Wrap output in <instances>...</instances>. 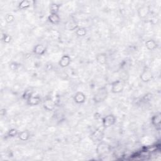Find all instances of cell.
I'll return each mask as SVG.
<instances>
[{"mask_svg": "<svg viewBox=\"0 0 161 161\" xmlns=\"http://www.w3.org/2000/svg\"><path fill=\"white\" fill-rule=\"evenodd\" d=\"M30 5L31 2L28 0H23V1H21L19 3L18 7L21 10H25L29 8L30 7Z\"/></svg>", "mask_w": 161, "mask_h": 161, "instance_id": "d6986e66", "label": "cell"}, {"mask_svg": "<svg viewBox=\"0 0 161 161\" xmlns=\"http://www.w3.org/2000/svg\"><path fill=\"white\" fill-rule=\"evenodd\" d=\"M71 62V58L69 55H64L59 60V66L62 68L68 67Z\"/></svg>", "mask_w": 161, "mask_h": 161, "instance_id": "30bf717a", "label": "cell"}, {"mask_svg": "<svg viewBox=\"0 0 161 161\" xmlns=\"http://www.w3.org/2000/svg\"><path fill=\"white\" fill-rule=\"evenodd\" d=\"M124 83L121 80H116L111 83V91L113 94H119L123 91L124 89Z\"/></svg>", "mask_w": 161, "mask_h": 161, "instance_id": "5b68a950", "label": "cell"}, {"mask_svg": "<svg viewBox=\"0 0 161 161\" xmlns=\"http://www.w3.org/2000/svg\"><path fill=\"white\" fill-rule=\"evenodd\" d=\"M44 108L48 111H52L55 109L56 103L50 98H47L43 102Z\"/></svg>", "mask_w": 161, "mask_h": 161, "instance_id": "52a82bcc", "label": "cell"}, {"mask_svg": "<svg viewBox=\"0 0 161 161\" xmlns=\"http://www.w3.org/2000/svg\"><path fill=\"white\" fill-rule=\"evenodd\" d=\"M108 96V91L106 86L100 88L96 93L94 94L92 100L93 102L98 104L105 102Z\"/></svg>", "mask_w": 161, "mask_h": 161, "instance_id": "6da1fadb", "label": "cell"}, {"mask_svg": "<svg viewBox=\"0 0 161 161\" xmlns=\"http://www.w3.org/2000/svg\"><path fill=\"white\" fill-rule=\"evenodd\" d=\"M110 150V146L108 144L102 141L98 143L97 147H96V151L98 155H103L106 154H108Z\"/></svg>", "mask_w": 161, "mask_h": 161, "instance_id": "8992f818", "label": "cell"}, {"mask_svg": "<svg viewBox=\"0 0 161 161\" xmlns=\"http://www.w3.org/2000/svg\"><path fill=\"white\" fill-rule=\"evenodd\" d=\"M60 5L56 3H52L49 7V10L52 14H58L59 9L60 8Z\"/></svg>", "mask_w": 161, "mask_h": 161, "instance_id": "ac0fdd59", "label": "cell"}, {"mask_svg": "<svg viewBox=\"0 0 161 161\" xmlns=\"http://www.w3.org/2000/svg\"><path fill=\"white\" fill-rule=\"evenodd\" d=\"M74 102L78 105H81L85 103L86 96L84 92L81 91H77L73 96Z\"/></svg>", "mask_w": 161, "mask_h": 161, "instance_id": "ba28073f", "label": "cell"}, {"mask_svg": "<svg viewBox=\"0 0 161 161\" xmlns=\"http://www.w3.org/2000/svg\"><path fill=\"white\" fill-rule=\"evenodd\" d=\"M150 13V7L148 5H144L138 9V15L142 19L145 18Z\"/></svg>", "mask_w": 161, "mask_h": 161, "instance_id": "8fae6325", "label": "cell"}, {"mask_svg": "<svg viewBox=\"0 0 161 161\" xmlns=\"http://www.w3.org/2000/svg\"><path fill=\"white\" fill-rule=\"evenodd\" d=\"M96 60L101 65H105L108 61V55L106 53H99L96 55Z\"/></svg>", "mask_w": 161, "mask_h": 161, "instance_id": "5bb4252c", "label": "cell"}, {"mask_svg": "<svg viewBox=\"0 0 161 161\" xmlns=\"http://www.w3.org/2000/svg\"><path fill=\"white\" fill-rule=\"evenodd\" d=\"M26 105L30 107H35L40 104L42 99L39 95H32L26 101Z\"/></svg>", "mask_w": 161, "mask_h": 161, "instance_id": "9c48e42d", "label": "cell"}, {"mask_svg": "<svg viewBox=\"0 0 161 161\" xmlns=\"http://www.w3.org/2000/svg\"><path fill=\"white\" fill-rule=\"evenodd\" d=\"M18 133L19 132L18 131L17 129H16V128H11V129H10L8 131L7 135L10 137H15L16 136H18Z\"/></svg>", "mask_w": 161, "mask_h": 161, "instance_id": "cb8c5ba5", "label": "cell"}, {"mask_svg": "<svg viewBox=\"0 0 161 161\" xmlns=\"http://www.w3.org/2000/svg\"><path fill=\"white\" fill-rule=\"evenodd\" d=\"M18 137L21 141H23V142L27 141L29 140L30 137V134L28 130H24L21 132H19L18 134Z\"/></svg>", "mask_w": 161, "mask_h": 161, "instance_id": "2e32d148", "label": "cell"}, {"mask_svg": "<svg viewBox=\"0 0 161 161\" xmlns=\"http://www.w3.org/2000/svg\"><path fill=\"white\" fill-rule=\"evenodd\" d=\"M48 20L53 25H57L60 21V18L58 14L50 13L48 17Z\"/></svg>", "mask_w": 161, "mask_h": 161, "instance_id": "e0dca14e", "label": "cell"}, {"mask_svg": "<svg viewBox=\"0 0 161 161\" xmlns=\"http://www.w3.org/2000/svg\"><path fill=\"white\" fill-rule=\"evenodd\" d=\"M3 42L5 44H9L11 42L12 40V37L11 36H10L9 34H4L2 36V38Z\"/></svg>", "mask_w": 161, "mask_h": 161, "instance_id": "d4e9b609", "label": "cell"}, {"mask_svg": "<svg viewBox=\"0 0 161 161\" xmlns=\"http://www.w3.org/2000/svg\"><path fill=\"white\" fill-rule=\"evenodd\" d=\"M47 52V47L44 44H39L33 49V52L37 55H44Z\"/></svg>", "mask_w": 161, "mask_h": 161, "instance_id": "7c38bea8", "label": "cell"}, {"mask_svg": "<svg viewBox=\"0 0 161 161\" xmlns=\"http://www.w3.org/2000/svg\"><path fill=\"white\" fill-rule=\"evenodd\" d=\"M34 94V92L32 90H31L30 89H26L23 94H22V98L23 100H25V101H26L28 98H30L31 96Z\"/></svg>", "mask_w": 161, "mask_h": 161, "instance_id": "7402d4cb", "label": "cell"}, {"mask_svg": "<svg viewBox=\"0 0 161 161\" xmlns=\"http://www.w3.org/2000/svg\"><path fill=\"white\" fill-rule=\"evenodd\" d=\"M75 34L79 37H84L87 34V29L84 27H78L75 31Z\"/></svg>", "mask_w": 161, "mask_h": 161, "instance_id": "ffe728a7", "label": "cell"}, {"mask_svg": "<svg viewBox=\"0 0 161 161\" xmlns=\"http://www.w3.org/2000/svg\"><path fill=\"white\" fill-rule=\"evenodd\" d=\"M145 47L150 51L154 50L157 48V42L153 40V39H149L145 41Z\"/></svg>", "mask_w": 161, "mask_h": 161, "instance_id": "9a60e30c", "label": "cell"}, {"mask_svg": "<svg viewBox=\"0 0 161 161\" xmlns=\"http://www.w3.org/2000/svg\"><path fill=\"white\" fill-rule=\"evenodd\" d=\"M140 79L143 83H149L154 79V74L149 68H145L140 74Z\"/></svg>", "mask_w": 161, "mask_h": 161, "instance_id": "3957f363", "label": "cell"}, {"mask_svg": "<svg viewBox=\"0 0 161 161\" xmlns=\"http://www.w3.org/2000/svg\"><path fill=\"white\" fill-rule=\"evenodd\" d=\"M20 68V64L17 62H12L9 64V68L12 71H17Z\"/></svg>", "mask_w": 161, "mask_h": 161, "instance_id": "603a6c76", "label": "cell"}, {"mask_svg": "<svg viewBox=\"0 0 161 161\" xmlns=\"http://www.w3.org/2000/svg\"><path fill=\"white\" fill-rule=\"evenodd\" d=\"M105 137V132L101 128L96 129L91 135L90 139L94 143H99L103 141Z\"/></svg>", "mask_w": 161, "mask_h": 161, "instance_id": "7a4b0ae2", "label": "cell"}, {"mask_svg": "<svg viewBox=\"0 0 161 161\" xmlns=\"http://www.w3.org/2000/svg\"><path fill=\"white\" fill-rule=\"evenodd\" d=\"M78 24L76 21H71L68 22L66 25V28L69 30V31H73L76 30L78 28Z\"/></svg>", "mask_w": 161, "mask_h": 161, "instance_id": "44dd1931", "label": "cell"}, {"mask_svg": "<svg viewBox=\"0 0 161 161\" xmlns=\"http://www.w3.org/2000/svg\"><path fill=\"white\" fill-rule=\"evenodd\" d=\"M6 113H7V110L5 108H2L1 110L2 116H5Z\"/></svg>", "mask_w": 161, "mask_h": 161, "instance_id": "4316f807", "label": "cell"}, {"mask_svg": "<svg viewBox=\"0 0 161 161\" xmlns=\"http://www.w3.org/2000/svg\"><path fill=\"white\" fill-rule=\"evenodd\" d=\"M15 17L10 13H8L5 17V20L7 23H12L15 21Z\"/></svg>", "mask_w": 161, "mask_h": 161, "instance_id": "484cf974", "label": "cell"}, {"mask_svg": "<svg viewBox=\"0 0 161 161\" xmlns=\"http://www.w3.org/2000/svg\"><path fill=\"white\" fill-rule=\"evenodd\" d=\"M116 122V117L112 114L108 115L102 118V125L104 128H108L113 126Z\"/></svg>", "mask_w": 161, "mask_h": 161, "instance_id": "277c9868", "label": "cell"}, {"mask_svg": "<svg viewBox=\"0 0 161 161\" xmlns=\"http://www.w3.org/2000/svg\"><path fill=\"white\" fill-rule=\"evenodd\" d=\"M151 123L157 129H160L161 124V114L157 113L151 118Z\"/></svg>", "mask_w": 161, "mask_h": 161, "instance_id": "4fadbf2b", "label": "cell"}]
</instances>
